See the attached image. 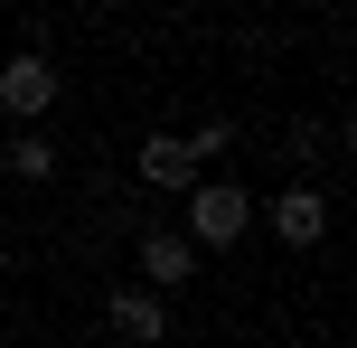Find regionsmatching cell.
<instances>
[{"mask_svg": "<svg viewBox=\"0 0 357 348\" xmlns=\"http://www.w3.org/2000/svg\"><path fill=\"white\" fill-rule=\"evenodd\" d=\"M245 226H254V198H245L235 179H197V188H188V226H178L188 245H235Z\"/></svg>", "mask_w": 357, "mask_h": 348, "instance_id": "obj_1", "label": "cell"}, {"mask_svg": "<svg viewBox=\"0 0 357 348\" xmlns=\"http://www.w3.org/2000/svg\"><path fill=\"white\" fill-rule=\"evenodd\" d=\"M56 104V66L38 47H19L10 66H0V113H19V123H38V113Z\"/></svg>", "mask_w": 357, "mask_h": 348, "instance_id": "obj_2", "label": "cell"}, {"mask_svg": "<svg viewBox=\"0 0 357 348\" xmlns=\"http://www.w3.org/2000/svg\"><path fill=\"white\" fill-rule=\"evenodd\" d=\"M197 273V245L178 226H142V292H178Z\"/></svg>", "mask_w": 357, "mask_h": 348, "instance_id": "obj_3", "label": "cell"}, {"mask_svg": "<svg viewBox=\"0 0 357 348\" xmlns=\"http://www.w3.org/2000/svg\"><path fill=\"white\" fill-rule=\"evenodd\" d=\"M273 236H282L291 255L320 245V236H329V198H320V188H282V198H273Z\"/></svg>", "mask_w": 357, "mask_h": 348, "instance_id": "obj_4", "label": "cell"}, {"mask_svg": "<svg viewBox=\"0 0 357 348\" xmlns=\"http://www.w3.org/2000/svg\"><path fill=\"white\" fill-rule=\"evenodd\" d=\"M142 179L188 198V188H197V151H188V132H151V142H142Z\"/></svg>", "mask_w": 357, "mask_h": 348, "instance_id": "obj_5", "label": "cell"}, {"mask_svg": "<svg viewBox=\"0 0 357 348\" xmlns=\"http://www.w3.org/2000/svg\"><path fill=\"white\" fill-rule=\"evenodd\" d=\"M104 320H113L123 339H142V348H151V339H169V301H160V292H142V282H132V292H113V301H104Z\"/></svg>", "mask_w": 357, "mask_h": 348, "instance_id": "obj_6", "label": "cell"}, {"mask_svg": "<svg viewBox=\"0 0 357 348\" xmlns=\"http://www.w3.org/2000/svg\"><path fill=\"white\" fill-rule=\"evenodd\" d=\"M10 169H19V179H56V142H47V132H19V142H10Z\"/></svg>", "mask_w": 357, "mask_h": 348, "instance_id": "obj_7", "label": "cell"}, {"mask_svg": "<svg viewBox=\"0 0 357 348\" xmlns=\"http://www.w3.org/2000/svg\"><path fill=\"white\" fill-rule=\"evenodd\" d=\"M188 151H197V169H207V160H226V151H235V123H207V132H188Z\"/></svg>", "mask_w": 357, "mask_h": 348, "instance_id": "obj_8", "label": "cell"}, {"mask_svg": "<svg viewBox=\"0 0 357 348\" xmlns=\"http://www.w3.org/2000/svg\"><path fill=\"white\" fill-rule=\"evenodd\" d=\"M329 142H339V132H320V123H291V160H329Z\"/></svg>", "mask_w": 357, "mask_h": 348, "instance_id": "obj_9", "label": "cell"}]
</instances>
